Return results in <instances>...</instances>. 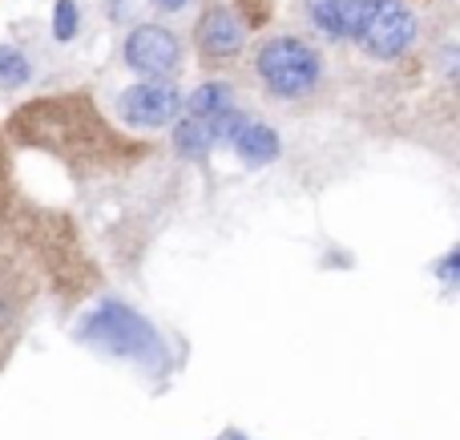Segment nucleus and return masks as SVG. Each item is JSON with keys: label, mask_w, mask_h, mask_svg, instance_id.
<instances>
[{"label": "nucleus", "mask_w": 460, "mask_h": 440, "mask_svg": "<svg viewBox=\"0 0 460 440\" xmlns=\"http://www.w3.org/2000/svg\"><path fill=\"white\" fill-rule=\"evenodd\" d=\"M8 145L16 150H37L65 166L77 182L97 178H121L150 162L154 145L129 129L113 126L93 93L85 89H61V93L29 97L8 113L0 126Z\"/></svg>", "instance_id": "1"}, {"label": "nucleus", "mask_w": 460, "mask_h": 440, "mask_svg": "<svg viewBox=\"0 0 460 440\" xmlns=\"http://www.w3.org/2000/svg\"><path fill=\"white\" fill-rule=\"evenodd\" d=\"M8 150L13 145L0 134V247L21 255L32 267V275L65 307L85 304L102 283V271H97L85 239L65 210L45 207V202L21 190Z\"/></svg>", "instance_id": "2"}, {"label": "nucleus", "mask_w": 460, "mask_h": 440, "mask_svg": "<svg viewBox=\"0 0 460 440\" xmlns=\"http://www.w3.org/2000/svg\"><path fill=\"white\" fill-rule=\"evenodd\" d=\"M251 81L267 101L303 110V105L319 101L327 85L323 48L303 32H270L251 53Z\"/></svg>", "instance_id": "3"}, {"label": "nucleus", "mask_w": 460, "mask_h": 440, "mask_svg": "<svg viewBox=\"0 0 460 440\" xmlns=\"http://www.w3.org/2000/svg\"><path fill=\"white\" fill-rule=\"evenodd\" d=\"M89 348L105 356H118V360H129V364H142L150 372H166L170 364V352L162 344L158 328H154L146 315H137L134 307L118 304V299H105L77 331Z\"/></svg>", "instance_id": "4"}, {"label": "nucleus", "mask_w": 460, "mask_h": 440, "mask_svg": "<svg viewBox=\"0 0 460 440\" xmlns=\"http://www.w3.org/2000/svg\"><path fill=\"white\" fill-rule=\"evenodd\" d=\"M351 45L372 65H400L420 45V21L412 0H364Z\"/></svg>", "instance_id": "5"}, {"label": "nucleus", "mask_w": 460, "mask_h": 440, "mask_svg": "<svg viewBox=\"0 0 460 440\" xmlns=\"http://www.w3.org/2000/svg\"><path fill=\"white\" fill-rule=\"evenodd\" d=\"M246 37H251V29L226 0H207L202 13L194 16V53H199L202 69L210 73L238 65V57L246 53Z\"/></svg>", "instance_id": "6"}, {"label": "nucleus", "mask_w": 460, "mask_h": 440, "mask_svg": "<svg viewBox=\"0 0 460 440\" xmlns=\"http://www.w3.org/2000/svg\"><path fill=\"white\" fill-rule=\"evenodd\" d=\"M121 61L142 81H174L186 65V48L166 24H134L121 40Z\"/></svg>", "instance_id": "7"}, {"label": "nucleus", "mask_w": 460, "mask_h": 440, "mask_svg": "<svg viewBox=\"0 0 460 440\" xmlns=\"http://www.w3.org/2000/svg\"><path fill=\"white\" fill-rule=\"evenodd\" d=\"M37 295H40V279L32 275V267L8 247H0V364L13 352Z\"/></svg>", "instance_id": "8"}, {"label": "nucleus", "mask_w": 460, "mask_h": 440, "mask_svg": "<svg viewBox=\"0 0 460 440\" xmlns=\"http://www.w3.org/2000/svg\"><path fill=\"white\" fill-rule=\"evenodd\" d=\"M182 113V93L174 89V81H134L129 89H121L118 97V118L121 126L137 129H166Z\"/></svg>", "instance_id": "9"}, {"label": "nucleus", "mask_w": 460, "mask_h": 440, "mask_svg": "<svg viewBox=\"0 0 460 440\" xmlns=\"http://www.w3.org/2000/svg\"><path fill=\"white\" fill-rule=\"evenodd\" d=\"M359 8L364 0H295V13L303 16L311 37L327 40V45H351Z\"/></svg>", "instance_id": "10"}, {"label": "nucleus", "mask_w": 460, "mask_h": 440, "mask_svg": "<svg viewBox=\"0 0 460 440\" xmlns=\"http://www.w3.org/2000/svg\"><path fill=\"white\" fill-rule=\"evenodd\" d=\"M230 145H234V154L246 166H267V162L279 158V134L267 121H243V126L230 134Z\"/></svg>", "instance_id": "11"}, {"label": "nucleus", "mask_w": 460, "mask_h": 440, "mask_svg": "<svg viewBox=\"0 0 460 440\" xmlns=\"http://www.w3.org/2000/svg\"><path fill=\"white\" fill-rule=\"evenodd\" d=\"M230 93H234V89H230L226 81H202V85L182 101V110H186V118H199V121L223 118L226 110H234V97Z\"/></svg>", "instance_id": "12"}, {"label": "nucleus", "mask_w": 460, "mask_h": 440, "mask_svg": "<svg viewBox=\"0 0 460 440\" xmlns=\"http://www.w3.org/2000/svg\"><path fill=\"white\" fill-rule=\"evenodd\" d=\"M29 77H32L29 57H24L16 45H0V89H8V93H13V89H24Z\"/></svg>", "instance_id": "13"}, {"label": "nucleus", "mask_w": 460, "mask_h": 440, "mask_svg": "<svg viewBox=\"0 0 460 440\" xmlns=\"http://www.w3.org/2000/svg\"><path fill=\"white\" fill-rule=\"evenodd\" d=\"M77 24H81V8L73 0H57L53 4V32L57 40H73L77 37Z\"/></svg>", "instance_id": "14"}, {"label": "nucleus", "mask_w": 460, "mask_h": 440, "mask_svg": "<svg viewBox=\"0 0 460 440\" xmlns=\"http://www.w3.org/2000/svg\"><path fill=\"white\" fill-rule=\"evenodd\" d=\"M234 13L243 16L246 29H262L275 13V0H234Z\"/></svg>", "instance_id": "15"}, {"label": "nucleus", "mask_w": 460, "mask_h": 440, "mask_svg": "<svg viewBox=\"0 0 460 440\" xmlns=\"http://www.w3.org/2000/svg\"><path fill=\"white\" fill-rule=\"evenodd\" d=\"M456 263H460V255L453 251V255H448V263L440 267V275H445V283H448V287H456Z\"/></svg>", "instance_id": "16"}, {"label": "nucleus", "mask_w": 460, "mask_h": 440, "mask_svg": "<svg viewBox=\"0 0 460 440\" xmlns=\"http://www.w3.org/2000/svg\"><path fill=\"white\" fill-rule=\"evenodd\" d=\"M190 0H154V8H162V13H178V8H186Z\"/></svg>", "instance_id": "17"}, {"label": "nucleus", "mask_w": 460, "mask_h": 440, "mask_svg": "<svg viewBox=\"0 0 460 440\" xmlns=\"http://www.w3.org/2000/svg\"><path fill=\"white\" fill-rule=\"evenodd\" d=\"M234 440H246V436H234Z\"/></svg>", "instance_id": "18"}]
</instances>
